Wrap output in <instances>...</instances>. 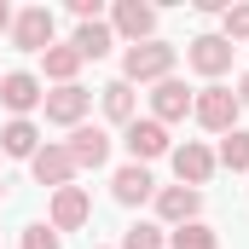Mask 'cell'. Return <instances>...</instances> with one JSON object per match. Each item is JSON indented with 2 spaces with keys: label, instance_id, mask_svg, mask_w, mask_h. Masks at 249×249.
I'll return each mask as SVG.
<instances>
[{
  "label": "cell",
  "instance_id": "1",
  "mask_svg": "<svg viewBox=\"0 0 249 249\" xmlns=\"http://www.w3.org/2000/svg\"><path fill=\"white\" fill-rule=\"evenodd\" d=\"M174 47L168 41H139V47H127L122 53V81L133 87V81H168L174 75Z\"/></svg>",
  "mask_w": 249,
  "mask_h": 249
},
{
  "label": "cell",
  "instance_id": "5",
  "mask_svg": "<svg viewBox=\"0 0 249 249\" xmlns=\"http://www.w3.org/2000/svg\"><path fill=\"white\" fill-rule=\"evenodd\" d=\"M53 29H58L53 12H47V6H29V12L12 18V47H18V53H47V47H53Z\"/></svg>",
  "mask_w": 249,
  "mask_h": 249
},
{
  "label": "cell",
  "instance_id": "9",
  "mask_svg": "<svg viewBox=\"0 0 249 249\" xmlns=\"http://www.w3.org/2000/svg\"><path fill=\"white\" fill-rule=\"evenodd\" d=\"M64 151H70L75 174H81V168H105V162H110V133L81 122V127H70V145H64Z\"/></svg>",
  "mask_w": 249,
  "mask_h": 249
},
{
  "label": "cell",
  "instance_id": "6",
  "mask_svg": "<svg viewBox=\"0 0 249 249\" xmlns=\"http://www.w3.org/2000/svg\"><path fill=\"white\" fill-rule=\"evenodd\" d=\"M41 81L29 75V70H12V75H0V105L12 110V122H29V110H41Z\"/></svg>",
  "mask_w": 249,
  "mask_h": 249
},
{
  "label": "cell",
  "instance_id": "2",
  "mask_svg": "<svg viewBox=\"0 0 249 249\" xmlns=\"http://www.w3.org/2000/svg\"><path fill=\"white\" fill-rule=\"evenodd\" d=\"M191 116L209 127V133H220V139H226V133L238 127V116H244V105H238V93H232V87L209 81V87H203V93L191 99Z\"/></svg>",
  "mask_w": 249,
  "mask_h": 249
},
{
  "label": "cell",
  "instance_id": "14",
  "mask_svg": "<svg viewBox=\"0 0 249 249\" xmlns=\"http://www.w3.org/2000/svg\"><path fill=\"white\" fill-rule=\"evenodd\" d=\"M110 197H116L122 209H139V203H151V197H157V180H151V168H139V162L116 168V180H110Z\"/></svg>",
  "mask_w": 249,
  "mask_h": 249
},
{
  "label": "cell",
  "instance_id": "19",
  "mask_svg": "<svg viewBox=\"0 0 249 249\" xmlns=\"http://www.w3.org/2000/svg\"><path fill=\"white\" fill-rule=\"evenodd\" d=\"M220 168H232V174H249V133L244 127H232L226 139H220V157H214Z\"/></svg>",
  "mask_w": 249,
  "mask_h": 249
},
{
  "label": "cell",
  "instance_id": "20",
  "mask_svg": "<svg viewBox=\"0 0 249 249\" xmlns=\"http://www.w3.org/2000/svg\"><path fill=\"white\" fill-rule=\"evenodd\" d=\"M99 93H105V116H110V122H133V87H127L122 75H116V81H110V87H99Z\"/></svg>",
  "mask_w": 249,
  "mask_h": 249
},
{
  "label": "cell",
  "instance_id": "27",
  "mask_svg": "<svg viewBox=\"0 0 249 249\" xmlns=\"http://www.w3.org/2000/svg\"><path fill=\"white\" fill-rule=\"evenodd\" d=\"M0 197H6V180H0Z\"/></svg>",
  "mask_w": 249,
  "mask_h": 249
},
{
  "label": "cell",
  "instance_id": "21",
  "mask_svg": "<svg viewBox=\"0 0 249 249\" xmlns=\"http://www.w3.org/2000/svg\"><path fill=\"white\" fill-rule=\"evenodd\" d=\"M168 249H220V232H214V226H203V220H191V226H174Z\"/></svg>",
  "mask_w": 249,
  "mask_h": 249
},
{
  "label": "cell",
  "instance_id": "18",
  "mask_svg": "<svg viewBox=\"0 0 249 249\" xmlns=\"http://www.w3.org/2000/svg\"><path fill=\"white\" fill-rule=\"evenodd\" d=\"M0 151L29 162V157L41 151V133H35V122H6V127H0Z\"/></svg>",
  "mask_w": 249,
  "mask_h": 249
},
{
  "label": "cell",
  "instance_id": "16",
  "mask_svg": "<svg viewBox=\"0 0 249 249\" xmlns=\"http://www.w3.org/2000/svg\"><path fill=\"white\" fill-rule=\"evenodd\" d=\"M70 47H75V53H81V64H87V58H105V53L116 47V35H110V23H105V18H93V23H75Z\"/></svg>",
  "mask_w": 249,
  "mask_h": 249
},
{
  "label": "cell",
  "instance_id": "11",
  "mask_svg": "<svg viewBox=\"0 0 249 249\" xmlns=\"http://www.w3.org/2000/svg\"><path fill=\"white\" fill-rule=\"evenodd\" d=\"M87 105H93V93H87V87H75V81L41 99V110H47V122H58V127H81V116H87Z\"/></svg>",
  "mask_w": 249,
  "mask_h": 249
},
{
  "label": "cell",
  "instance_id": "3",
  "mask_svg": "<svg viewBox=\"0 0 249 249\" xmlns=\"http://www.w3.org/2000/svg\"><path fill=\"white\" fill-rule=\"evenodd\" d=\"M122 145L127 157L145 168V162H157V157H168V127L157 122V116H133V122L122 127Z\"/></svg>",
  "mask_w": 249,
  "mask_h": 249
},
{
  "label": "cell",
  "instance_id": "8",
  "mask_svg": "<svg viewBox=\"0 0 249 249\" xmlns=\"http://www.w3.org/2000/svg\"><path fill=\"white\" fill-rule=\"evenodd\" d=\"M87 214H93V197H87L81 186H58V191H53V214H47V226L64 238V232L87 226Z\"/></svg>",
  "mask_w": 249,
  "mask_h": 249
},
{
  "label": "cell",
  "instance_id": "10",
  "mask_svg": "<svg viewBox=\"0 0 249 249\" xmlns=\"http://www.w3.org/2000/svg\"><path fill=\"white\" fill-rule=\"evenodd\" d=\"M214 168H220V162H214V151H209V145H197V139H186V145H180V151H174V174H180V186H209V180H214Z\"/></svg>",
  "mask_w": 249,
  "mask_h": 249
},
{
  "label": "cell",
  "instance_id": "23",
  "mask_svg": "<svg viewBox=\"0 0 249 249\" xmlns=\"http://www.w3.org/2000/svg\"><path fill=\"white\" fill-rule=\"evenodd\" d=\"M220 23H226V29H220L226 41H249V6H226Z\"/></svg>",
  "mask_w": 249,
  "mask_h": 249
},
{
  "label": "cell",
  "instance_id": "4",
  "mask_svg": "<svg viewBox=\"0 0 249 249\" xmlns=\"http://www.w3.org/2000/svg\"><path fill=\"white\" fill-rule=\"evenodd\" d=\"M110 35H122V41H157V6H145V0H116V12H110Z\"/></svg>",
  "mask_w": 249,
  "mask_h": 249
},
{
  "label": "cell",
  "instance_id": "22",
  "mask_svg": "<svg viewBox=\"0 0 249 249\" xmlns=\"http://www.w3.org/2000/svg\"><path fill=\"white\" fill-rule=\"evenodd\" d=\"M122 249H168V238H162L157 220H139V226H127V232H122Z\"/></svg>",
  "mask_w": 249,
  "mask_h": 249
},
{
  "label": "cell",
  "instance_id": "7",
  "mask_svg": "<svg viewBox=\"0 0 249 249\" xmlns=\"http://www.w3.org/2000/svg\"><path fill=\"white\" fill-rule=\"evenodd\" d=\"M232 53H238V47H232L226 35H197V41L186 47V64L197 70V75H209V81H214V75H226V70H232Z\"/></svg>",
  "mask_w": 249,
  "mask_h": 249
},
{
  "label": "cell",
  "instance_id": "25",
  "mask_svg": "<svg viewBox=\"0 0 249 249\" xmlns=\"http://www.w3.org/2000/svg\"><path fill=\"white\" fill-rule=\"evenodd\" d=\"M12 18H18V12H12V6H6V0H0V35H6V29H12Z\"/></svg>",
  "mask_w": 249,
  "mask_h": 249
},
{
  "label": "cell",
  "instance_id": "12",
  "mask_svg": "<svg viewBox=\"0 0 249 249\" xmlns=\"http://www.w3.org/2000/svg\"><path fill=\"white\" fill-rule=\"evenodd\" d=\"M191 99H197V93H191L186 81L168 75V81H157V93H151V116H157L162 127H168V122H186V116H191Z\"/></svg>",
  "mask_w": 249,
  "mask_h": 249
},
{
  "label": "cell",
  "instance_id": "15",
  "mask_svg": "<svg viewBox=\"0 0 249 249\" xmlns=\"http://www.w3.org/2000/svg\"><path fill=\"white\" fill-rule=\"evenodd\" d=\"M29 174H35V180H41V186H70V180H75V162H70V151H64V145H41V151H35V157H29Z\"/></svg>",
  "mask_w": 249,
  "mask_h": 249
},
{
  "label": "cell",
  "instance_id": "26",
  "mask_svg": "<svg viewBox=\"0 0 249 249\" xmlns=\"http://www.w3.org/2000/svg\"><path fill=\"white\" fill-rule=\"evenodd\" d=\"M238 105H244V110H249V75H244V81H238Z\"/></svg>",
  "mask_w": 249,
  "mask_h": 249
},
{
  "label": "cell",
  "instance_id": "24",
  "mask_svg": "<svg viewBox=\"0 0 249 249\" xmlns=\"http://www.w3.org/2000/svg\"><path fill=\"white\" fill-rule=\"evenodd\" d=\"M58 244H64L58 232H53L47 220H35V226H23V244H18V249H58Z\"/></svg>",
  "mask_w": 249,
  "mask_h": 249
},
{
  "label": "cell",
  "instance_id": "13",
  "mask_svg": "<svg viewBox=\"0 0 249 249\" xmlns=\"http://www.w3.org/2000/svg\"><path fill=\"white\" fill-rule=\"evenodd\" d=\"M197 209H203V191H191V186H162L157 191V220H168V226H191Z\"/></svg>",
  "mask_w": 249,
  "mask_h": 249
},
{
  "label": "cell",
  "instance_id": "17",
  "mask_svg": "<svg viewBox=\"0 0 249 249\" xmlns=\"http://www.w3.org/2000/svg\"><path fill=\"white\" fill-rule=\"evenodd\" d=\"M41 70H47V81H58V87H70V81H75V70H81V53H75V47H70V41H53V47H47V53H41Z\"/></svg>",
  "mask_w": 249,
  "mask_h": 249
}]
</instances>
